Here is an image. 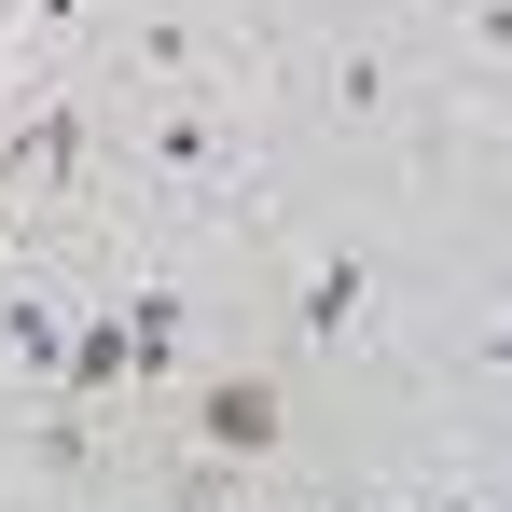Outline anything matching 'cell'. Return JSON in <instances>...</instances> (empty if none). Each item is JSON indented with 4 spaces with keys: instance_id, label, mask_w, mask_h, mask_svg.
Wrapping results in <instances>:
<instances>
[{
    "instance_id": "6da1fadb",
    "label": "cell",
    "mask_w": 512,
    "mask_h": 512,
    "mask_svg": "<svg viewBox=\"0 0 512 512\" xmlns=\"http://www.w3.org/2000/svg\"><path fill=\"white\" fill-rule=\"evenodd\" d=\"M277 429H291V402H277L263 374H222V388H208V457H263Z\"/></svg>"
},
{
    "instance_id": "7a4b0ae2",
    "label": "cell",
    "mask_w": 512,
    "mask_h": 512,
    "mask_svg": "<svg viewBox=\"0 0 512 512\" xmlns=\"http://www.w3.org/2000/svg\"><path fill=\"white\" fill-rule=\"evenodd\" d=\"M125 374H139V333H125V319H84V333H70V374H56V388H70V402H111Z\"/></svg>"
},
{
    "instance_id": "3957f363",
    "label": "cell",
    "mask_w": 512,
    "mask_h": 512,
    "mask_svg": "<svg viewBox=\"0 0 512 512\" xmlns=\"http://www.w3.org/2000/svg\"><path fill=\"white\" fill-rule=\"evenodd\" d=\"M70 167H84V111H42L0 139V180H70Z\"/></svg>"
},
{
    "instance_id": "277c9868",
    "label": "cell",
    "mask_w": 512,
    "mask_h": 512,
    "mask_svg": "<svg viewBox=\"0 0 512 512\" xmlns=\"http://www.w3.org/2000/svg\"><path fill=\"white\" fill-rule=\"evenodd\" d=\"M153 167H167V180H222V167H236V139H222L208 111H167V125H153Z\"/></svg>"
},
{
    "instance_id": "5b68a950",
    "label": "cell",
    "mask_w": 512,
    "mask_h": 512,
    "mask_svg": "<svg viewBox=\"0 0 512 512\" xmlns=\"http://www.w3.org/2000/svg\"><path fill=\"white\" fill-rule=\"evenodd\" d=\"M0 333H14L28 374H70V319H56V305H0Z\"/></svg>"
},
{
    "instance_id": "8992f818",
    "label": "cell",
    "mask_w": 512,
    "mask_h": 512,
    "mask_svg": "<svg viewBox=\"0 0 512 512\" xmlns=\"http://www.w3.org/2000/svg\"><path fill=\"white\" fill-rule=\"evenodd\" d=\"M346 319H360V263H346V250H333V263H319V277H305V333L333 346V333H346Z\"/></svg>"
},
{
    "instance_id": "52a82bcc",
    "label": "cell",
    "mask_w": 512,
    "mask_h": 512,
    "mask_svg": "<svg viewBox=\"0 0 512 512\" xmlns=\"http://www.w3.org/2000/svg\"><path fill=\"white\" fill-rule=\"evenodd\" d=\"M125 333H139V374H167V360H180V305H167V291H139Z\"/></svg>"
},
{
    "instance_id": "ba28073f",
    "label": "cell",
    "mask_w": 512,
    "mask_h": 512,
    "mask_svg": "<svg viewBox=\"0 0 512 512\" xmlns=\"http://www.w3.org/2000/svg\"><path fill=\"white\" fill-rule=\"evenodd\" d=\"M429 512H485V499H471V485H443V499H429Z\"/></svg>"
},
{
    "instance_id": "9c48e42d",
    "label": "cell",
    "mask_w": 512,
    "mask_h": 512,
    "mask_svg": "<svg viewBox=\"0 0 512 512\" xmlns=\"http://www.w3.org/2000/svg\"><path fill=\"white\" fill-rule=\"evenodd\" d=\"M485 360H499V374H512V319H499V333H485Z\"/></svg>"
}]
</instances>
